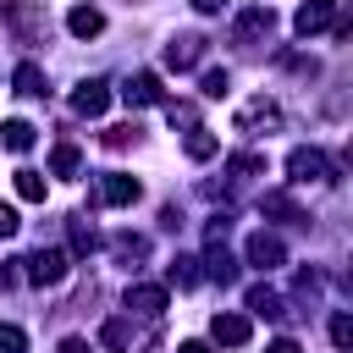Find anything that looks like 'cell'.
<instances>
[{
    "instance_id": "11",
    "label": "cell",
    "mask_w": 353,
    "mask_h": 353,
    "mask_svg": "<svg viewBox=\"0 0 353 353\" xmlns=\"http://www.w3.org/2000/svg\"><path fill=\"white\" fill-rule=\"evenodd\" d=\"M66 28H72L77 39H94V33H105V11H99V6H72V11H66Z\"/></svg>"
},
{
    "instance_id": "5",
    "label": "cell",
    "mask_w": 353,
    "mask_h": 353,
    "mask_svg": "<svg viewBox=\"0 0 353 353\" xmlns=\"http://www.w3.org/2000/svg\"><path fill=\"white\" fill-rule=\"evenodd\" d=\"M276 28V17H270V6H248L243 17H237V28H232V39L237 44H254V39H265Z\"/></svg>"
},
{
    "instance_id": "22",
    "label": "cell",
    "mask_w": 353,
    "mask_h": 353,
    "mask_svg": "<svg viewBox=\"0 0 353 353\" xmlns=\"http://www.w3.org/2000/svg\"><path fill=\"white\" fill-rule=\"evenodd\" d=\"M226 88H232V77H226V66H210V72H204V94H210V99H221Z\"/></svg>"
},
{
    "instance_id": "17",
    "label": "cell",
    "mask_w": 353,
    "mask_h": 353,
    "mask_svg": "<svg viewBox=\"0 0 353 353\" xmlns=\"http://www.w3.org/2000/svg\"><path fill=\"white\" fill-rule=\"evenodd\" d=\"M182 149H188V160H210V154H215V132H204V127H193V132L182 138Z\"/></svg>"
},
{
    "instance_id": "9",
    "label": "cell",
    "mask_w": 353,
    "mask_h": 353,
    "mask_svg": "<svg viewBox=\"0 0 353 353\" xmlns=\"http://www.w3.org/2000/svg\"><path fill=\"white\" fill-rule=\"evenodd\" d=\"M132 199H138V176L110 171V176H105V188H99V204H116V210H121V204H132Z\"/></svg>"
},
{
    "instance_id": "10",
    "label": "cell",
    "mask_w": 353,
    "mask_h": 353,
    "mask_svg": "<svg viewBox=\"0 0 353 353\" xmlns=\"http://www.w3.org/2000/svg\"><path fill=\"white\" fill-rule=\"evenodd\" d=\"M127 309L143 314V320H160L165 314V287H132L127 292Z\"/></svg>"
},
{
    "instance_id": "32",
    "label": "cell",
    "mask_w": 353,
    "mask_h": 353,
    "mask_svg": "<svg viewBox=\"0 0 353 353\" xmlns=\"http://www.w3.org/2000/svg\"><path fill=\"white\" fill-rule=\"evenodd\" d=\"M193 11H204V17H210V11H221V0H193Z\"/></svg>"
},
{
    "instance_id": "26",
    "label": "cell",
    "mask_w": 353,
    "mask_h": 353,
    "mask_svg": "<svg viewBox=\"0 0 353 353\" xmlns=\"http://www.w3.org/2000/svg\"><path fill=\"white\" fill-rule=\"evenodd\" d=\"M331 342H336L342 353L353 347V320H347V314H336V320H331Z\"/></svg>"
},
{
    "instance_id": "12",
    "label": "cell",
    "mask_w": 353,
    "mask_h": 353,
    "mask_svg": "<svg viewBox=\"0 0 353 353\" xmlns=\"http://www.w3.org/2000/svg\"><path fill=\"white\" fill-rule=\"evenodd\" d=\"M105 105H110V88H105V83H83V88L72 94V110H77V116H105Z\"/></svg>"
},
{
    "instance_id": "4",
    "label": "cell",
    "mask_w": 353,
    "mask_h": 353,
    "mask_svg": "<svg viewBox=\"0 0 353 353\" xmlns=\"http://www.w3.org/2000/svg\"><path fill=\"white\" fill-rule=\"evenodd\" d=\"M336 22V0H303L298 6V17H292V28L309 39V33H320V28H331Z\"/></svg>"
},
{
    "instance_id": "3",
    "label": "cell",
    "mask_w": 353,
    "mask_h": 353,
    "mask_svg": "<svg viewBox=\"0 0 353 353\" xmlns=\"http://www.w3.org/2000/svg\"><path fill=\"white\" fill-rule=\"evenodd\" d=\"M6 22L22 33V44H39V39H44V28H50V22H44V6H22V0H17V6H6Z\"/></svg>"
},
{
    "instance_id": "30",
    "label": "cell",
    "mask_w": 353,
    "mask_h": 353,
    "mask_svg": "<svg viewBox=\"0 0 353 353\" xmlns=\"http://www.w3.org/2000/svg\"><path fill=\"white\" fill-rule=\"evenodd\" d=\"M265 353H303V347H298V342H292V336H281V342H270V347H265Z\"/></svg>"
},
{
    "instance_id": "27",
    "label": "cell",
    "mask_w": 353,
    "mask_h": 353,
    "mask_svg": "<svg viewBox=\"0 0 353 353\" xmlns=\"http://www.w3.org/2000/svg\"><path fill=\"white\" fill-rule=\"evenodd\" d=\"M193 265H199V259H176V265H171V281H176V287H193V281H199Z\"/></svg>"
},
{
    "instance_id": "29",
    "label": "cell",
    "mask_w": 353,
    "mask_h": 353,
    "mask_svg": "<svg viewBox=\"0 0 353 353\" xmlns=\"http://www.w3.org/2000/svg\"><path fill=\"white\" fill-rule=\"evenodd\" d=\"M17 226H22V221H17V210H11V204H0V237H11Z\"/></svg>"
},
{
    "instance_id": "21",
    "label": "cell",
    "mask_w": 353,
    "mask_h": 353,
    "mask_svg": "<svg viewBox=\"0 0 353 353\" xmlns=\"http://www.w3.org/2000/svg\"><path fill=\"white\" fill-rule=\"evenodd\" d=\"M50 165H55V176H77V165H83V154H77L72 143H61V149L50 154Z\"/></svg>"
},
{
    "instance_id": "18",
    "label": "cell",
    "mask_w": 353,
    "mask_h": 353,
    "mask_svg": "<svg viewBox=\"0 0 353 353\" xmlns=\"http://www.w3.org/2000/svg\"><path fill=\"white\" fill-rule=\"evenodd\" d=\"M17 94H33V99L44 94V72H39L33 61H22V66H17Z\"/></svg>"
},
{
    "instance_id": "25",
    "label": "cell",
    "mask_w": 353,
    "mask_h": 353,
    "mask_svg": "<svg viewBox=\"0 0 353 353\" xmlns=\"http://www.w3.org/2000/svg\"><path fill=\"white\" fill-rule=\"evenodd\" d=\"M232 171L237 176H259L265 171V154H232Z\"/></svg>"
},
{
    "instance_id": "8",
    "label": "cell",
    "mask_w": 353,
    "mask_h": 353,
    "mask_svg": "<svg viewBox=\"0 0 353 353\" xmlns=\"http://www.w3.org/2000/svg\"><path fill=\"white\" fill-rule=\"evenodd\" d=\"M210 336H215L221 347H243L254 331H248V320H243V314H215V320H210Z\"/></svg>"
},
{
    "instance_id": "13",
    "label": "cell",
    "mask_w": 353,
    "mask_h": 353,
    "mask_svg": "<svg viewBox=\"0 0 353 353\" xmlns=\"http://www.w3.org/2000/svg\"><path fill=\"white\" fill-rule=\"evenodd\" d=\"M270 121H276V105L270 99H248L237 110V132H254V127H270Z\"/></svg>"
},
{
    "instance_id": "19",
    "label": "cell",
    "mask_w": 353,
    "mask_h": 353,
    "mask_svg": "<svg viewBox=\"0 0 353 353\" xmlns=\"http://www.w3.org/2000/svg\"><path fill=\"white\" fill-rule=\"evenodd\" d=\"M17 199L44 204V176H39V171H17Z\"/></svg>"
},
{
    "instance_id": "33",
    "label": "cell",
    "mask_w": 353,
    "mask_h": 353,
    "mask_svg": "<svg viewBox=\"0 0 353 353\" xmlns=\"http://www.w3.org/2000/svg\"><path fill=\"white\" fill-rule=\"evenodd\" d=\"M176 353H210V347H204V342H182Z\"/></svg>"
},
{
    "instance_id": "20",
    "label": "cell",
    "mask_w": 353,
    "mask_h": 353,
    "mask_svg": "<svg viewBox=\"0 0 353 353\" xmlns=\"http://www.w3.org/2000/svg\"><path fill=\"white\" fill-rule=\"evenodd\" d=\"M210 276H215V281H221V287H226V281H232V276H237V265H232V254H226V248H221V243H210Z\"/></svg>"
},
{
    "instance_id": "2",
    "label": "cell",
    "mask_w": 353,
    "mask_h": 353,
    "mask_svg": "<svg viewBox=\"0 0 353 353\" xmlns=\"http://www.w3.org/2000/svg\"><path fill=\"white\" fill-rule=\"evenodd\" d=\"M66 270H72V265H66L61 248H44V254L28 259V281H33V287H55V281H66Z\"/></svg>"
},
{
    "instance_id": "24",
    "label": "cell",
    "mask_w": 353,
    "mask_h": 353,
    "mask_svg": "<svg viewBox=\"0 0 353 353\" xmlns=\"http://www.w3.org/2000/svg\"><path fill=\"white\" fill-rule=\"evenodd\" d=\"M248 309H254V314H281V309H276V292H270V287H254V292H248Z\"/></svg>"
},
{
    "instance_id": "16",
    "label": "cell",
    "mask_w": 353,
    "mask_h": 353,
    "mask_svg": "<svg viewBox=\"0 0 353 353\" xmlns=\"http://www.w3.org/2000/svg\"><path fill=\"white\" fill-rule=\"evenodd\" d=\"M0 143H6L11 154H22V149H33V127H28V121H6V132H0Z\"/></svg>"
},
{
    "instance_id": "6",
    "label": "cell",
    "mask_w": 353,
    "mask_h": 353,
    "mask_svg": "<svg viewBox=\"0 0 353 353\" xmlns=\"http://www.w3.org/2000/svg\"><path fill=\"white\" fill-rule=\"evenodd\" d=\"M281 259H287L281 237H270V232H254V237H248V265H254V270H276Z\"/></svg>"
},
{
    "instance_id": "14",
    "label": "cell",
    "mask_w": 353,
    "mask_h": 353,
    "mask_svg": "<svg viewBox=\"0 0 353 353\" xmlns=\"http://www.w3.org/2000/svg\"><path fill=\"white\" fill-rule=\"evenodd\" d=\"M199 50H204V39L182 33V39H171V44H165V61H171V66L182 72V66H193V61H199Z\"/></svg>"
},
{
    "instance_id": "23",
    "label": "cell",
    "mask_w": 353,
    "mask_h": 353,
    "mask_svg": "<svg viewBox=\"0 0 353 353\" xmlns=\"http://www.w3.org/2000/svg\"><path fill=\"white\" fill-rule=\"evenodd\" d=\"M265 215H281V221H298V210H292V199H287V193H265Z\"/></svg>"
},
{
    "instance_id": "31",
    "label": "cell",
    "mask_w": 353,
    "mask_h": 353,
    "mask_svg": "<svg viewBox=\"0 0 353 353\" xmlns=\"http://www.w3.org/2000/svg\"><path fill=\"white\" fill-rule=\"evenodd\" d=\"M61 353H88V342H83V336H66V342H61Z\"/></svg>"
},
{
    "instance_id": "1",
    "label": "cell",
    "mask_w": 353,
    "mask_h": 353,
    "mask_svg": "<svg viewBox=\"0 0 353 353\" xmlns=\"http://www.w3.org/2000/svg\"><path fill=\"white\" fill-rule=\"evenodd\" d=\"M287 171H292V182H331V176H336L320 149H292V154H287Z\"/></svg>"
},
{
    "instance_id": "7",
    "label": "cell",
    "mask_w": 353,
    "mask_h": 353,
    "mask_svg": "<svg viewBox=\"0 0 353 353\" xmlns=\"http://www.w3.org/2000/svg\"><path fill=\"white\" fill-rule=\"evenodd\" d=\"M121 99H127V105H160V99H165V88H160V77H154V72H132V77H127V88H121Z\"/></svg>"
},
{
    "instance_id": "15",
    "label": "cell",
    "mask_w": 353,
    "mask_h": 353,
    "mask_svg": "<svg viewBox=\"0 0 353 353\" xmlns=\"http://www.w3.org/2000/svg\"><path fill=\"white\" fill-rule=\"evenodd\" d=\"M127 342H132V336H127V320H105V325H99V347H105V353H127Z\"/></svg>"
},
{
    "instance_id": "28",
    "label": "cell",
    "mask_w": 353,
    "mask_h": 353,
    "mask_svg": "<svg viewBox=\"0 0 353 353\" xmlns=\"http://www.w3.org/2000/svg\"><path fill=\"white\" fill-rule=\"evenodd\" d=\"M22 347H28V336L17 325H0V353H22Z\"/></svg>"
}]
</instances>
